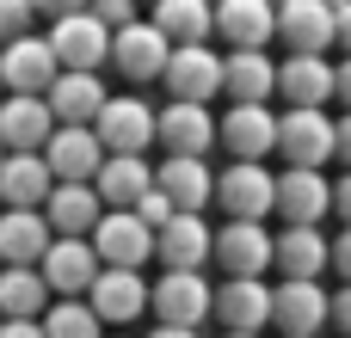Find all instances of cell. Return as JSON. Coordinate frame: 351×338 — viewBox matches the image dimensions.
Returning <instances> with one entry per match:
<instances>
[{"label": "cell", "instance_id": "obj_1", "mask_svg": "<svg viewBox=\"0 0 351 338\" xmlns=\"http://www.w3.org/2000/svg\"><path fill=\"white\" fill-rule=\"evenodd\" d=\"M216 209H222V222L278 216V172H265V160H228L216 172Z\"/></svg>", "mask_w": 351, "mask_h": 338}, {"label": "cell", "instance_id": "obj_2", "mask_svg": "<svg viewBox=\"0 0 351 338\" xmlns=\"http://www.w3.org/2000/svg\"><path fill=\"white\" fill-rule=\"evenodd\" d=\"M49 49H56V62H62V74H99V68H111V25H99L93 18V6L86 12H74V18H56L49 31Z\"/></svg>", "mask_w": 351, "mask_h": 338}, {"label": "cell", "instance_id": "obj_3", "mask_svg": "<svg viewBox=\"0 0 351 338\" xmlns=\"http://www.w3.org/2000/svg\"><path fill=\"white\" fill-rule=\"evenodd\" d=\"M93 129H99V142L111 154H148V148H160V111L142 92H111V105L99 111Z\"/></svg>", "mask_w": 351, "mask_h": 338}, {"label": "cell", "instance_id": "obj_4", "mask_svg": "<svg viewBox=\"0 0 351 338\" xmlns=\"http://www.w3.org/2000/svg\"><path fill=\"white\" fill-rule=\"evenodd\" d=\"M216 320V283L204 271H160L154 277V326H204Z\"/></svg>", "mask_w": 351, "mask_h": 338}, {"label": "cell", "instance_id": "obj_5", "mask_svg": "<svg viewBox=\"0 0 351 338\" xmlns=\"http://www.w3.org/2000/svg\"><path fill=\"white\" fill-rule=\"evenodd\" d=\"M167 62H173V37H167L154 18H136V25H123V31L111 37V68H117L130 86L160 80V74H167Z\"/></svg>", "mask_w": 351, "mask_h": 338}, {"label": "cell", "instance_id": "obj_6", "mask_svg": "<svg viewBox=\"0 0 351 338\" xmlns=\"http://www.w3.org/2000/svg\"><path fill=\"white\" fill-rule=\"evenodd\" d=\"M37 271H43V283L56 289V302H86L93 283L105 277V259H99L93 240H68V234H56V246L43 252Z\"/></svg>", "mask_w": 351, "mask_h": 338}, {"label": "cell", "instance_id": "obj_7", "mask_svg": "<svg viewBox=\"0 0 351 338\" xmlns=\"http://www.w3.org/2000/svg\"><path fill=\"white\" fill-rule=\"evenodd\" d=\"M278 154H284V166H315L321 172L339 154V123L327 111H284L278 117Z\"/></svg>", "mask_w": 351, "mask_h": 338}, {"label": "cell", "instance_id": "obj_8", "mask_svg": "<svg viewBox=\"0 0 351 338\" xmlns=\"http://www.w3.org/2000/svg\"><path fill=\"white\" fill-rule=\"evenodd\" d=\"M43 160H49V172H56V185H93V179L105 172V160H111V148L99 142V129H93V123H62V129L49 135V148H43Z\"/></svg>", "mask_w": 351, "mask_h": 338}, {"label": "cell", "instance_id": "obj_9", "mask_svg": "<svg viewBox=\"0 0 351 338\" xmlns=\"http://www.w3.org/2000/svg\"><path fill=\"white\" fill-rule=\"evenodd\" d=\"M278 265V234L265 222H222L216 228V271L222 277H265Z\"/></svg>", "mask_w": 351, "mask_h": 338}, {"label": "cell", "instance_id": "obj_10", "mask_svg": "<svg viewBox=\"0 0 351 338\" xmlns=\"http://www.w3.org/2000/svg\"><path fill=\"white\" fill-rule=\"evenodd\" d=\"M160 86H167V99H185V105L222 99V55H216V43H179L167 74H160Z\"/></svg>", "mask_w": 351, "mask_h": 338}, {"label": "cell", "instance_id": "obj_11", "mask_svg": "<svg viewBox=\"0 0 351 338\" xmlns=\"http://www.w3.org/2000/svg\"><path fill=\"white\" fill-rule=\"evenodd\" d=\"M154 228L136 216V209H105V222L93 228V246H99V259H105V271H142L148 259H154Z\"/></svg>", "mask_w": 351, "mask_h": 338}, {"label": "cell", "instance_id": "obj_12", "mask_svg": "<svg viewBox=\"0 0 351 338\" xmlns=\"http://www.w3.org/2000/svg\"><path fill=\"white\" fill-rule=\"evenodd\" d=\"M0 80H6V92H25V99H49V86L62 80V62H56L49 37H43V31H31V37L6 43V49H0Z\"/></svg>", "mask_w": 351, "mask_h": 338}, {"label": "cell", "instance_id": "obj_13", "mask_svg": "<svg viewBox=\"0 0 351 338\" xmlns=\"http://www.w3.org/2000/svg\"><path fill=\"white\" fill-rule=\"evenodd\" d=\"M160 148L185 154V160H210V148H222V117H210V105L167 99L160 105Z\"/></svg>", "mask_w": 351, "mask_h": 338}, {"label": "cell", "instance_id": "obj_14", "mask_svg": "<svg viewBox=\"0 0 351 338\" xmlns=\"http://www.w3.org/2000/svg\"><path fill=\"white\" fill-rule=\"evenodd\" d=\"M278 216H284V228H321L333 216V179L315 166H284L278 172Z\"/></svg>", "mask_w": 351, "mask_h": 338}, {"label": "cell", "instance_id": "obj_15", "mask_svg": "<svg viewBox=\"0 0 351 338\" xmlns=\"http://www.w3.org/2000/svg\"><path fill=\"white\" fill-rule=\"evenodd\" d=\"M278 43L290 55H327L339 43V12L321 0H284L278 6Z\"/></svg>", "mask_w": 351, "mask_h": 338}, {"label": "cell", "instance_id": "obj_16", "mask_svg": "<svg viewBox=\"0 0 351 338\" xmlns=\"http://www.w3.org/2000/svg\"><path fill=\"white\" fill-rule=\"evenodd\" d=\"M271 326L284 338H315L333 326V296L321 283H271Z\"/></svg>", "mask_w": 351, "mask_h": 338}, {"label": "cell", "instance_id": "obj_17", "mask_svg": "<svg viewBox=\"0 0 351 338\" xmlns=\"http://www.w3.org/2000/svg\"><path fill=\"white\" fill-rule=\"evenodd\" d=\"M86 302H93V314L117 333V326H136L142 314H154V283H148L142 271H105Z\"/></svg>", "mask_w": 351, "mask_h": 338}, {"label": "cell", "instance_id": "obj_18", "mask_svg": "<svg viewBox=\"0 0 351 338\" xmlns=\"http://www.w3.org/2000/svg\"><path fill=\"white\" fill-rule=\"evenodd\" d=\"M333 86H339V68L327 55H290V62H278V99L290 111H327Z\"/></svg>", "mask_w": 351, "mask_h": 338}, {"label": "cell", "instance_id": "obj_19", "mask_svg": "<svg viewBox=\"0 0 351 338\" xmlns=\"http://www.w3.org/2000/svg\"><path fill=\"white\" fill-rule=\"evenodd\" d=\"M154 259H160V271H204V265H216V228L204 216H173L154 240Z\"/></svg>", "mask_w": 351, "mask_h": 338}, {"label": "cell", "instance_id": "obj_20", "mask_svg": "<svg viewBox=\"0 0 351 338\" xmlns=\"http://www.w3.org/2000/svg\"><path fill=\"white\" fill-rule=\"evenodd\" d=\"M216 320H222V333H265L271 326V283L265 277H222Z\"/></svg>", "mask_w": 351, "mask_h": 338}, {"label": "cell", "instance_id": "obj_21", "mask_svg": "<svg viewBox=\"0 0 351 338\" xmlns=\"http://www.w3.org/2000/svg\"><path fill=\"white\" fill-rule=\"evenodd\" d=\"M222 154L228 160H265V154H278V117H271V105H228L222 111Z\"/></svg>", "mask_w": 351, "mask_h": 338}, {"label": "cell", "instance_id": "obj_22", "mask_svg": "<svg viewBox=\"0 0 351 338\" xmlns=\"http://www.w3.org/2000/svg\"><path fill=\"white\" fill-rule=\"evenodd\" d=\"M271 271H278V283H321L333 271V240L321 228H284Z\"/></svg>", "mask_w": 351, "mask_h": 338}, {"label": "cell", "instance_id": "obj_23", "mask_svg": "<svg viewBox=\"0 0 351 338\" xmlns=\"http://www.w3.org/2000/svg\"><path fill=\"white\" fill-rule=\"evenodd\" d=\"M56 129H62V123H56L49 99H25V92H6V105H0V142H6L12 154H43Z\"/></svg>", "mask_w": 351, "mask_h": 338}, {"label": "cell", "instance_id": "obj_24", "mask_svg": "<svg viewBox=\"0 0 351 338\" xmlns=\"http://www.w3.org/2000/svg\"><path fill=\"white\" fill-rule=\"evenodd\" d=\"M222 99L228 105H265V99H278V62L265 49H228L222 55Z\"/></svg>", "mask_w": 351, "mask_h": 338}, {"label": "cell", "instance_id": "obj_25", "mask_svg": "<svg viewBox=\"0 0 351 338\" xmlns=\"http://www.w3.org/2000/svg\"><path fill=\"white\" fill-rule=\"evenodd\" d=\"M154 185L173 197V209H179V216H204V209L216 203V172H210V160L167 154V160L154 166Z\"/></svg>", "mask_w": 351, "mask_h": 338}, {"label": "cell", "instance_id": "obj_26", "mask_svg": "<svg viewBox=\"0 0 351 338\" xmlns=\"http://www.w3.org/2000/svg\"><path fill=\"white\" fill-rule=\"evenodd\" d=\"M216 37L228 49H265L278 37V6L271 0H222L216 6Z\"/></svg>", "mask_w": 351, "mask_h": 338}, {"label": "cell", "instance_id": "obj_27", "mask_svg": "<svg viewBox=\"0 0 351 338\" xmlns=\"http://www.w3.org/2000/svg\"><path fill=\"white\" fill-rule=\"evenodd\" d=\"M43 216H49L56 234H68V240H93V228L105 222V197H99V185H56L49 203H43Z\"/></svg>", "mask_w": 351, "mask_h": 338}, {"label": "cell", "instance_id": "obj_28", "mask_svg": "<svg viewBox=\"0 0 351 338\" xmlns=\"http://www.w3.org/2000/svg\"><path fill=\"white\" fill-rule=\"evenodd\" d=\"M49 191H56V172L43 154H6V166H0V203L6 209H43Z\"/></svg>", "mask_w": 351, "mask_h": 338}, {"label": "cell", "instance_id": "obj_29", "mask_svg": "<svg viewBox=\"0 0 351 338\" xmlns=\"http://www.w3.org/2000/svg\"><path fill=\"white\" fill-rule=\"evenodd\" d=\"M49 246H56V228L43 209H6L0 216V259L6 265H43Z\"/></svg>", "mask_w": 351, "mask_h": 338}, {"label": "cell", "instance_id": "obj_30", "mask_svg": "<svg viewBox=\"0 0 351 338\" xmlns=\"http://www.w3.org/2000/svg\"><path fill=\"white\" fill-rule=\"evenodd\" d=\"M93 185H99L105 209H136V203L154 191V166H148V154H111Z\"/></svg>", "mask_w": 351, "mask_h": 338}, {"label": "cell", "instance_id": "obj_31", "mask_svg": "<svg viewBox=\"0 0 351 338\" xmlns=\"http://www.w3.org/2000/svg\"><path fill=\"white\" fill-rule=\"evenodd\" d=\"M56 308V289L43 283L37 265H6L0 271V314L6 320H43Z\"/></svg>", "mask_w": 351, "mask_h": 338}, {"label": "cell", "instance_id": "obj_32", "mask_svg": "<svg viewBox=\"0 0 351 338\" xmlns=\"http://www.w3.org/2000/svg\"><path fill=\"white\" fill-rule=\"evenodd\" d=\"M111 105V86L99 74H62L49 86V111L56 123H99V111Z\"/></svg>", "mask_w": 351, "mask_h": 338}, {"label": "cell", "instance_id": "obj_33", "mask_svg": "<svg viewBox=\"0 0 351 338\" xmlns=\"http://www.w3.org/2000/svg\"><path fill=\"white\" fill-rule=\"evenodd\" d=\"M148 18L173 37V49H179V43H210V37H216V6H210V0H154Z\"/></svg>", "mask_w": 351, "mask_h": 338}, {"label": "cell", "instance_id": "obj_34", "mask_svg": "<svg viewBox=\"0 0 351 338\" xmlns=\"http://www.w3.org/2000/svg\"><path fill=\"white\" fill-rule=\"evenodd\" d=\"M43 333L49 338H111V326L93 314V302H56L43 314Z\"/></svg>", "mask_w": 351, "mask_h": 338}, {"label": "cell", "instance_id": "obj_35", "mask_svg": "<svg viewBox=\"0 0 351 338\" xmlns=\"http://www.w3.org/2000/svg\"><path fill=\"white\" fill-rule=\"evenodd\" d=\"M31 31H37V6L31 0H0V49L31 37Z\"/></svg>", "mask_w": 351, "mask_h": 338}, {"label": "cell", "instance_id": "obj_36", "mask_svg": "<svg viewBox=\"0 0 351 338\" xmlns=\"http://www.w3.org/2000/svg\"><path fill=\"white\" fill-rule=\"evenodd\" d=\"M93 18H99V25H111V31H123V25H136V18H142V0H93Z\"/></svg>", "mask_w": 351, "mask_h": 338}, {"label": "cell", "instance_id": "obj_37", "mask_svg": "<svg viewBox=\"0 0 351 338\" xmlns=\"http://www.w3.org/2000/svg\"><path fill=\"white\" fill-rule=\"evenodd\" d=\"M136 216H142V222H148V228H154V234H160V228H167V222H173V216H179V209H173V197H167V191H160V185H154V191H148V197H142V203H136Z\"/></svg>", "mask_w": 351, "mask_h": 338}, {"label": "cell", "instance_id": "obj_38", "mask_svg": "<svg viewBox=\"0 0 351 338\" xmlns=\"http://www.w3.org/2000/svg\"><path fill=\"white\" fill-rule=\"evenodd\" d=\"M31 6H37V18H49V25H56V18H74V12H86L93 0H31Z\"/></svg>", "mask_w": 351, "mask_h": 338}, {"label": "cell", "instance_id": "obj_39", "mask_svg": "<svg viewBox=\"0 0 351 338\" xmlns=\"http://www.w3.org/2000/svg\"><path fill=\"white\" fill-rule=\"evenodd\" d=\"M333 333L351 338V283H339V289H333Z\"/></svg>", "mask_w": 351, "mask_h": 338}, {"label": "cell", "instance_id": "obj_40", "mask_svg": "<svg viewBox=\"0 0 351 338\" xmlns=\"http://www.w3.org/2000/svg\"><path fill=\"white\" fill-rule=\"evenodd\" d=\"M333 277L351 283V228H346V234H333Z\"/></svg>", "mask_w": 351, "mask_h": 338}, {"label": "cell", "instance_id": "obj_41", "mask_svg": "<svg viewBox=\"0 0 351 338\" xmlns=\"http://www.w3.org/2000/svg\"><path fill=\"white\" fill-rule=\"evenodd\" d=\"M333 216L351 228V172H339V179H333Z\"/></svg>", "mask_w": 351, "mask_h": 338}, {"label": "cell", "instance_id": "obj_42", "mask_svg": "<svg viewBox=\"0 0 351 338\" xmlns=\"http://www.w3.org/2000/svg\"><path fill=\"white\" fill-rule=\"evenodd\" d=\"M0 338H49V333H43V320H6Z\"/></svg>", "mask_w": 351, "mask_h": 338}, {"label": "cell", "instance_id": "obj_43", "mask_svg": "<svg viewBox=\"0 0 351 338\" xmlns=\"http://www.w3.org/2000/svg\"><path fill=\"white\" fill-rule=\"evenodd\" d=\"M333 160H339V166L351 172V111L339 117V154H333Z\"/></svg>", "mask_w": 351, "mask_h": 338}, {"label": "cell", "instance_id": "obj_44", "mask_svg": "<svg viewBox=\"0 0 351 338\" xmlns=\"http://www.w3.org/2000/svg\"><path fill=\"white\" fill-rule=\"evenodd\" d=\"M333 99H339V105H346V111H351V55H346V62H339V86H333Z\"/></svg>", "mask_w": 351, "mask_h": 338}, {"label": "cell", "instance_id": "obj_45", "mask_svg": "<svg viewBox=\"0 0 351 338\" xmlns=\"http://www.w3.org/2000/svg\"><path fill=\"white\" fill-rule=\"evenodd\" d=\"M339 49H346V55H351V0H346V6H339Z\"/></svg>", "mask_w": 351, "mask_h": 338}, {"label": "cell", "instance_id": "obj_46", "mask_svg": "<svg viewBox=\"0 0 351 338\" xmlns=\"http://www.w3.org/2000/svg\"><path fill=\"white\" fill-rule=\"evenodd\" d=\"M148 338H197V333H191V326H154Z\"/></svg>", "mask_w": 351, "mask_h": 338}, {"label": "cell", "instance_id": "obj_47", "mask_svg": "<svg viewBox=\"0 0 351 338\" xmlns=\"http://www.w3.org/2000/svg\"><path fill=\"white\" fill-rule=\"evenodd\" d=\"M222 338H259V333H222Z\"/></svg>", "mask_w": 351, "mask_h": 338}, {"label": "cell", "instance_id": "obj_48", "mask_svg": "<svg viewBox=\"0 0 351 338\" xmlns=\"http://www.w3.org/2000/svg\"><path fill=\"white\" fill-rule=\"evenodd\" d=\"M321 6H333V12H339V6H346V0H321Z\"/></svg>", "mask_w": 351, "mask_h": 338}, {"label": "cell", "instance_id": "obj_49", "mask_svg": "<svg viewBox=\"0 0 351 338\" xmlns=\"http://www.w3.org/2000/svg\"><path fill=\"white\" fill-rule=\"evenodd\" d=\"M6 154H12V148H6V142H0V166H6Z\"/></svg>", "mask_w": 351, "mask_h": 338}, {"label": "cell", "instance_id": "obj_50", "mask_svg": "<svg viewBox=\"0 0 351 338\" xmlns=\"http://www.w3.org/2000/svg\"><path fill=\"white\" fill-rule=\"evenodd\" d=\"M0 105H6V80H0Z\"/></svg>", "mask_w": 351, "mask_h": 338}, {"label": "cell", "instance_id": "obj_51", "mask_svg": "<svg viewBox=\"0 0 351 338\" xmlns=\"http://www.w3.org/2000/svg\"><path fill=\"white\" fill-rule=\"evenodd\" d=\"M210 6H222V0H210Z\"/></svg>", "mask_w": 351, "mask_h": 338}, {"label": "cell", "instance_id": "obj_52", "mask_svg": "<svg viewBox=\"0 0 351 338\" xmlns=\"http://www.w3.org/2000/svg\"><path fill=\"white\" fill-rule=\"evenodd\" d=\"M271 6H284V0H271Z\"/></svg>", "mask_w": 351, "mask_h": 338}, {"label": "cell", "instance_id": "obj_53", "mask_svg": "<svg viewBox=\"0 0 351 338\" xmlns=\"http://www.w3.org/2000/svg\"><path fill=\"white\" fill-rule=\"evenodd\" d=\"M0 216H6V203H0Z\"/></svg>", "mask_w": 351, "mask_h": 338}, {"label": "cell", "instance_id": "obj_54", "mask_svg": "<svg viewBox=\"0 0 351 338\" xmlns=\"http://www.w3.org/2000/svg\"><path fill=\"white\" fill-rule=\"evenodd\" d=\"M142 6H154V0H142Z\"/></svg>", "mask_w": 351, "mask_h": 338}, {"label": "cell", "instance_id": "obj_55", "mask_svg": "<svg viewBox=\"0 0 351 338\" xmlns=\"http://www.w3.org/2000/svg\"><path fill=\"white\" fill-rule=\"evenodd\" d=\"M0 271H6V259H0Z\"/></svg>", "mask_w": 351, "mask_h": 338}, {"label": "cell", "instance_id": "obj_56", "mask_svg": "<svg viewBox=\"0 0 351 338\" xmlns=\"http://www.w3.org/2000/svg\"><path fill=\"white\" fill-rule=\"evenodd\" d=\"M0 326H6V314H0Z\"/></svg>", "mask_w": 351, "mask_h": 338}, {"label": "cell", "instance_id": "obj_57", "mask_svg": "<svg viewBox=\"0 0 351 338\" xmlns=\"http://www.w3.org/2000/svg\"><path fill=\"white\" fill-rule=\"evenodd\" d=\"M111 338H123V333H111Z\"/></svg>", "mask_w": 351, "mask_h": 338}]
</instances>
